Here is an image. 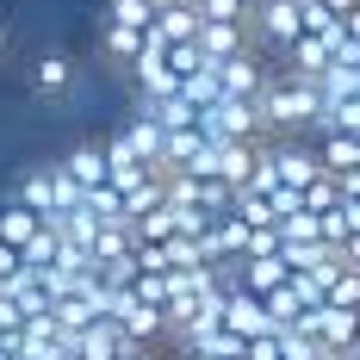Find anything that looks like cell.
<instances>
[{
	"label": "cell",
	"mask_w": 360,
	"mask_h": 360,
	"mask_svg": "<svg viewBox=\"0 0 360 360\" xmlns=\"http://www.w3.org/2000/svg\"><path fill=\"white\" fill-rule=\"evenodd\" d=\"M335 255H342V261H348V267H360V230H348V236H342V243H335Z\"/></svg>",
	"instance_id": "cell-10"
},
{
	"label": "cell",
	"mask_w": 360,
	"mask_h": 360,
	"mask_svg": "<svg viewBox=\"0 0 360 360\" xmlns=\"http://www.w3.org/2000/svg\"><path fill=\"white\" fill-rule=\"evenodd\" d=\"M193 32H199L193 0H162V6H155V25H149L155 44H193Z\"/></svg>",
	"instance_id": "cell-7"
},
{
	"label": "cell",
	"mask_w": 360,
	"mask_h": 360,
	"mask_svg": "<svg viewBox=\"0 0 360 360\" xmlns=\"http://www.w3.org/2000/svg\"><path fill=\"white\" fill-rule=\"evenodd\" d=\"M155 6H162V0H106V25L149 32V25H155Z\"/></svg>",
	"instance_id": "cell-9"
},
{
	"label": "cell",
	"mask_w": 360,
	"mask_h": 360,
	"mask_svg": "<svg viewBox=\"0 0 360 360\" xmlns=\"http://www.w3.org/2000/svg\"><path fill=\"white\" fill-rule=\"evenodd\" d=\"M317 162L329 180H354L360 174V131H317Z\"/></svg>",
	"instance_id": "cell-5"
},
{
	"label": "cell",
	"mask_w": 360,
	"mask_h": 360,
	"mask_svg": "<svg viewBox=\"0 0 360 360\" xmlns=\"http://www.w3.org/2000/svg\"><path fill=\"white\" fill-rule=\"evenodd\" d=\"M199 56L205 63H224V56H236V50H249V19H199Z\"/></svg>",
	"instance_id": "cell-4"
},
{
	"label": "cell",
	"mask_w": 360,
	"mask_h": 360,
	"mask_svg": "<svg viewBox=\"0 0 360 360\" xmlns=\"http://www.w3.org/2000/svg\"><path fill=\"white\" fill-rule=\"evenodd\" d=\"M37 230H44V217H37L32 205H19V199H6V205H0V243H6V249H19V261H25V249L37 243Z\"/></svg>",
	"instance_id": "cell-8"
},
{
	"label": "cell",
	"mask_w": 360,
	"mask_h": 360,
	"mask_svg": "<svg viewBox=\"0 0 360 360\" xmlns=\"http://www.w3.org/2000/svg\"><path fill=\"white\" fill-rule=\"evenodd\" d=\"M69 87H75V56L69 50H44L32 63V94L37 100H63Z\"/></svg>",
	"instance_id": "cell-6"
},
{
	"label": "cell",
	"mask_w": 360,
	"mask_h": 360,
	"mask_svg": "<svg viewBox=\"0 0 360 360\" xmlns=\"http://www.w3.org/2000/svg\"><path fill=\"white\" fill-rule=\"evenodd\" d=\"M255 6H261V0H243V13H255Z\"/></svg>",
	"instance_id": "cell-12"
},
{
	"label": "cell",
	"mask_w": 360,
	"mask_h": 360,
	"mask_svg": "<svg viewBox=\"0 0 360 360\" xmlns=\"http://www.w3.org/2000/svg\"><path fill=\"white\" fill-rule=\"evenodd\" d=\"M63 174L75 180L81 199H100V193L118 186V180H112V162H106V143H75L69 155H63Z\"/></svg>",
	"instance_id": "cell-3"
},
{
	"label": "cell",
	"mask_w": 360,
	"mask_h": 360,
	"mask_svg": "<svg viewBox=\"0 0 360 360\" xmlns=\"http://www.w3.org/2000/svg\"><path fill=\"white\" fill-rule=\"evenodd\" d=\"M19 267H25V261H19V249H6V243H0V286H6Z\"/></svg>",
	"instance_id": "cell-11"
},
{
	"label": "cell",
	"mask_w": 360,
	"mask_h": 360,
	"mask_svg": "<svg viewBox=\"0 0 360 360\" xmlns=\"http://www.w3.org/2000/svg\"><path fill=\"white\" fill-rule=\"evenodd\" d=\"M13 199H19V205H32L44 224H56L81 193H75V180L63 174V162H50V168H32V174L19 180V186H13Z\"/></svg>",
	"instance_id": "cell-2"
},
{
	"label": "cell",
	"mask_w": 360,
	"mask_h": 360,
	"mask_svg": "<svg viewBox=\"0 0 360 360\" xmlns=\"http://www.w3.org/2000/svg\"><path fill=\"white\" fill-rule=\"evenodd\" d=\"M255 106H261L267 137H304V131H317L323 94H317V81H304V75H292V69H280V63H274L267 87L255 94Z\"/></svg>",
	"instance_id": "cell-1"
}]
</instances>
